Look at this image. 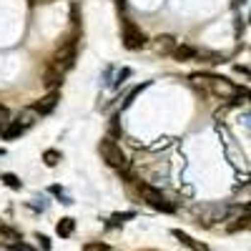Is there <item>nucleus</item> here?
Returning <instances> with one entry per match:
<instances>
[{
	"label": "nucleus",
	"mask_w": 251,
	"mask_h": 251,
	"mask_svg": "<svg viewBox=\"0 0 251 251\" xmlns=\"http://www.w3.org/2000/svg\"><path fill=\"white\" fill-rule=\"evenodd\" d=\"M194 80H199V83H203V86L211 91L214 96H219V98H231V96H236L239 93V88L234 86L228 78H224V75H211V73H194L191 75Z\"/></svg>",
	"instance_id": "obj_1"
},
{
	"label": "nucleus",
	"mask_w": 251,
	"mask_h": 251,
	"mask_svg": "<svg viewBox=\"0 0 251 251\" xmlns=\"http://www.w3.org/2000/svg\"><path fill=\"white\" fill-rule=\"evenodd\" d=\"M20 133H23V126H20L18 121H13V123H8V126H5V128H3V138H8V141H10V138H18Z\"/></svg>",
	"instance_id": "obj_11"
},
{
	"label": "nucleus",
	"mask_w": 251,
	"mask_h": 251,
	"mask_svg": "<svg viewBox=\"0 0 251 251\" xmlns=\"http://www.w3.org/2000/svg\"><path fill=\"white\" fill-rule=\"evenodd\" d=\"M58 100H60V93H58V91H50L48 96H43L38 103H33V108H30V111H33L35 116H48V113L55 111Z\"/></svg>",
	"instance_id": "obj_6"
},
{
	"label": "nucleus",
	"mask_w": 251,
	"mask_h": 251,
	"mask_svg": "<svg viewBox=\"0 0 251 251\" xmlns=\"http://www.w3.org/2000/svg\"><path fill=\"white\" fill-rule=\"evenodd\" d=\"M121 38H123V46L128 48V50H138V48L146 46V35H143V30L133 23V20H128V18L123 20V33H121Z\"/></svg>",
	"instance_id": "obj_4"
},
{
	"label": "nucleus",
	"mask_w": 251,
	"mask_h": 251,
	"mask_svg": "<svg viewBox=\"0 0 251 251\" xmlns=\"http://www.w3.org/2000/svg\"><path fill=\"white\" fill-rule=\"evenodd\" d=\"M3 181H5V183H8L10 188H20V181H18V178H15L13 174H5V176H3Z\"/></svg>",
	"instance_id": "obj_17"
},
{
	"label": "nucleus",
	"mask_w": 251,
	"mask_h": 251,
	"mask_svg": "<svg viewBox=\"0 0 251 251\" xmlns=\"http://www.w3.org/2000/svg\"><path fill=\"white\" fill-rule=\"evenodd\" d=\"M83 251H108V244H100V241L86 244V246H83Z\"/></svg>",
	"instance_id": "obj_15"
},
{
	"label": "nucleus",
	"mask_w": 251,
	"mask_h": 251,
	"mask_svg": "<svg viewBox=\"0 0 251 251\" xmlns=\"http://www.w3.org/2000/svg\"><path fill=\"white\" fill-rule=\"evenodd\" d=\"M0 156H3V149H0Z\"/></svg>",
	"instance_id": "obj_22"
},
{
	"label": "nucleus",
	"mask_w": 251,
	"mask_h": 251,
	"mask_svg": "<svg viewBox=\"0 0 251 251\" xmlns=\"http://www.w3.org/2000/svg\"><path fill=\"white\" fill-rule=\"evenodd\" d=\"M38 241L43 244V249H50V244H48V239H46V236H40V234H38Z\"/></svg>",
	"instance_id": "obj_19"
},
{
	"label": "nucleus",
	"mask_w": 251,
	"mask_h": 251,
	"mask_svg": "<svg viewBox=\"0 0 251 251\" xmlns=\"http://www.w3.org/2000/svg\"><path fill=\"white\" fill-rule=\"evenodd\" d=\"M174 236L183 244V246H188V249H191V251H208V246L206 244H199L196 239H191V236H188V234H183V231H178V228H176V231H174Z\"/></svg>",
	"instance_id": "obj_9"
},
{
	"label": "nucleus",
	"mask_w": 251,
	"mask_h": 251,
	"mask_svg": "<svg viewBox=\"0 0 251 251\" xmlns=\"http://www.w3.org/2000/svg\"><path fill=\"white\" fill-rule=\"evenodd\" d=\"M194 214L201 219L199 224L211 226V224L224 221V219L228 216V208H226V206H194Z\"/></svg>",
	"instance_id": "obj_5"
},
{
	"label": "nucleus",
	"mask_w": 251,
	"mask_h": 251,
	"mask_svg": "<svg viewBox=\"0 0 251 251\" xmlns=\"http://www.w3.org/2000/svg\"><path fill=\"white\" fill-rule=\"evenodd\" d=\"M73 228H75V221H73V219H60L58 226H55V231H58V236L68 239V236L73 234Z\"/></svg>",
	"instance_id": "obj_10"
},
{
	"label": "nucleus",
	"mask_w": 251,
	"mask_h": 251,
	"mask_svg": "<svg viewBox=\"0 0 251 251\" xmlns=\"http://www.w3.org/2000/svg\"><path fill=\"white\" fill-rule=\"evenodd\" d=\"M43 161H46V166H58V161H60V153H58L55 149H48V151L43 153Z\"/></svg>",
	"instance_id": "obj_13"
},
{
	"label": "nucleus",
	"mask_w": 251,
	"mask_h": 251,
	"mask_svg": "<svg viewBox=\"0 0 251 251\" xmlns=\"http://www.w3.org/2000/svg\"><path fill=\"white\" fill-rule=\"evenodd\" d=\"M30 5H35V3H53V0H28Z\"/></svg>",
	"instance_id": "obj_20"
},
{
	"label": "nucleus",
	"mask_w": 251,
	"mask_h": 251,
	"mask_svg": "<svg viewBox=\"0 0 251 251\" xmlns=\"http://www.w3.org/2000/svg\"><path fill=\"white\" fill-rule=\"evenodd\" d=\"M138 194H141V199H143L146 203L153 206V208H158V211H166V214L174 211V206L166 201V196L158 191V188H153V186H149V183H141V181H138Z\"/></svg>",
	"instance_id": "obj_3"
},
{
	"label": "nucleus",
	"mask_w": 251,
	"mask_h": 251,
	"mask_svg": "<svg viewBox=\"0 0 251 251\" xmlns=\"http://www.w3.org/2000/svg\"><path fill=\"white\" fill-rule=\"evenodd\" d=\"M0 234H5V236H15L13 228H8V226H3V224H0Z\"/></svg>",
	"instance_id": "obj_18"
},
{
	"label": "nucleus",
	"mask_w": 251,
	"mask_h": 251,
	"mask_svg": "<svg viewBox=\"0 0 251 251\" xmlns=\"http://www.w3.org/2000/svg\"><path fill=\"white\" fill-rule=\"evenodd\" d=\"M35 118H38V116H35V113H33L30 108H28V111H23V113L18 116V123L23 126V131H25V128H30V126L35 123Z\"/></svg>",
	"instance_id": "obj_12"
},
{
	"label": "nucleus",
	"mask_w": 251,
	"mask_h": 251,
	"mask_svg": "<svg viewBox=\"0 0 251 251\" xmlns=\"http://www.w3.org/2000/svg\"><path fill=\"white\" fill-rule=\"evenodd\" d=\"M98 151H100V158L106 161L108 166H113V169H118V171L128 166V158H126L123 149H121V146H118L113 138H100Z\"/></svg>",
	"instance_id": "obj_2"
},
{
	"label": "nucleus",
	"mask_w": 251,
	"mask_h": 251,
	"mask_svg": "<svg viewBox=\"0 0 251 251\" xmlns=\"http://www.w3.org/2000/svg\"><path fill=\"white\" fill-rule=\"evenodd\" d=\"M138 251H158V249H138Z\"/></svg>",
	"instance_id": "obj_21"
},
{
	"label": "nucleus",
	"mask_w": 251,
	"mask_h": 251,
	"mask_svg": "<svg viewBox=\"0 0 251 251\" xmlns=\"http://www.w3.org/2000/svg\"><path fill=\"white\" fill-rule=\"evenodd\" d=\"M60 78H63V73H58V71H48V75H46V80H43V83H46L48 88H53L55 83H60Z\"/></svg>",
	"instance_id": "obj_14"
},
{
	"label": "nucleus",
	"mask_w": 251,
	"mask_h": 251,
	"mask_svg": "<svg viewBox=\"0 0 251 251\" xmlns=\"http://www.w3.org/2000/svg\"><path fill=\"white\" fill-rule=\"evenodd\" d=\"M171 58H176L178 63H186V60L199 58V50H196L194 46H176V48H174V53H171Z\"/></svg>",
	"instance_id": "obj_8"
},
{
	"label": "nucleus",
	"mask_w": 251,
	"mask_h": 251,
	"mask_svg": "<svg viewBox=\"0 0 251 251\" xmlns=\"http://www.w3.org/2000/svg\"><path fill=\"white\" fill-rule=\"evenodd\" d=\"M10 123V111L5 106H0V126H8Z\"/></svg>",
	"instance_id": "obj_16"
},
{
	"label": "nucleus",
	"mask_w": 251,
	"mask_h": 251,
	"mask_svg": "<svg viewBox=\"0 0 251 251\" xmlns=\"http://www.w3.org/2000/svg\"><path fill=\"white\" fill-rule=\"evenodd\" d=\"M151 46H153V53H158V55H171L174 48L178 46V40L174 35H158V38H153Z\"/></svg>",
	"instance_id": "obj_7"
}]
</instances>
